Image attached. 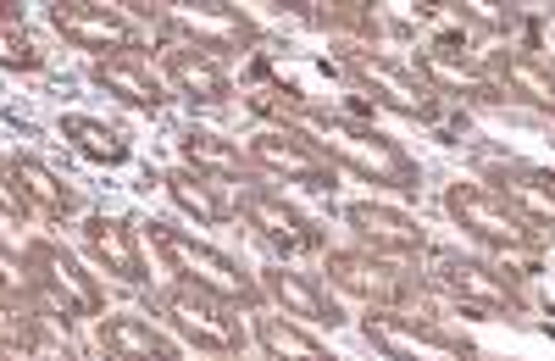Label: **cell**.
I'll list each match as a JSON object with an SVG mask.
<instances>
[{"label":"cell","instance_id":"cell-1","mask_svg":"<svg viewBox=\"0 0 555 361\" xmlns=\"http://www.w3.org/2000/svg\"><path fill=\"white\" fill-rule=\"evenodd\" d=\"M284 123L300 128L339 172H356L361 184H378V190H395V195L423 190V167H416V156L400 140L378 133V128H366L356 117H339V112H284Z\"/></svg>","mask_w":555,"mask_h":361},{"label":"cell","instance_id":"cell-2","mask_svg":"<svg viewBox=\"0 0 555 361\" xmlns=\"http://www.w3.org/2000/svg\"><path fill=\"white\" fill-rule=\"evenodd\" d=\"M145 234H151V245H156V256L167 261V273L172 279H183V284H195V289H206V295H217V300H228V306H250V311H261V279H250L245 267L228 256V250H217V245H206L195 229H172V222H145Z\"/></svg>","mask_w":555,"mask_h":361},{"label":"cell","instance_id":"cell-3","mask_svg":"<svg viewBox=\"0 0 555 361\" xmlns=\"http://www.w3.org/2000/svg\"><path fill=\"white\" fill-rule=\"evenodd\" d=\"M428 289H439L461 311H473V318H528L533 311V300L512 267H500L489 256H467V250H439Z\"/></svg>","mask_w":555,"mask_h":361},{"label":"cell","instance_id":"cell-4","mask_svg":"<svg viewBox=\"0 0 555 361\" xmlns=\"http://www.w3.org/2000/svg\"><path fill=\"white\" fill-rule=\"evenodd\" d=\"M444 211H450V222L473 245H483L489 256L512 261V267L544 256V234L533 229V222H522L512 206H505L494 190H483V184H450L444 190Z\"/></svg>","mask_w":555,"mask_h":361},{"label":"cell","instance_id":"cell-5","mask_svg":"<svg viewBox=\"0 0 555 361\" xmlns=\"http://www.w3.org/2000/svg\"><path fill=\"white\" fill-rule=\"evenodd\" d=\"M339 67L366 101H378L384 112H395L405 123H439L444 117V95L416 73V62H400L389 51H339Z\"/></svg>","mask_w":555,"mask_h":361},{"label":"cell","instance_id":"cell-6","mask_svg":"<svg viewBox=\"0 0 555 361\" xmlns=\"http://www.w3.org/2000/svg\"><path fill=\"white\" fill-rule=\"evenodd\" d=\"M322 273H328V284L350 300H361L366 311H411L416 300L428 295V284L411 273L405 261L395 256H378V250H328L322 256Z\"/></svg>","mask_w":555,"mask_h":361},{"label":"cell","instance_id":"cell-7","mask_svg":"<svg viewBox=\"0 0 555 361\" xmlns=\"http://www.w3.org/2000/svg\"><path fill=\"white\" fill-rule=\"evenodd\" d=\"M156 311L172 323L178 339H190L201 356H245V323H240V306H228L195 284L172 279L156 295Z\"/></svg>","mask_w":555,"mask_h":361},{"label":"cell","instance_id":"cell-8","mask_svg":"<svg viewBox=\"0 0 555 361\" xmlns=\"http://www.w3.org/2000/svg\"><path fill=\"white\" fill-rule=\"evenodd\" d=\"M28 261H34V273H39V311L51 323H78V318H106V289L95 273H83V261L56 245V240H34L28 245Z\"/></svg>","mask_w":555,"mask_h":361},{"label":"cell","instance_id":"cell-9","mask_svg":"<svg viewBox=\"0 0 555 361\" xmlns=\"http://www.w3.org/2000/svg\"><path fill=\"white\" fill-rule=\"evenodd\" d=\"M361 339L384 361H478V350L461 334L439 328L434 318H411V311H366Z\"/></svg>","mask_w":555,"mask_h":361},{"label":"cell","instance_id":"cell-10","mask_svg":"<svg viewBox=\"0 0 555 361\" xmlns=\"http://www.w3.org/2000/svg\"><path fill=\"white\" fill-rule=\"evenodd\" d=\"M240 217L256 229L261 245H272L278 256H317V250H328V234L317 229V222L284 195V190H272V184H245L240 190Z\"/></svg>","mask_w":555,"mask_h":361},{"label":"cell","instance_id":"cell-11","mask_svg":"<svg viewBox=\"0 0 555 361\" xmlns=\"http://www.w3.org/2000/svg\"><path fill=\"white\" fill-rule=\"evenodd\" d=\"M245 151H250L256 172L261 178H278V184H306V190H334L339 184V167L322 156L300 128H289V123L256 128Z\"/></svg>","mask_w":555,"mask_h":361},{"label":"cell","instance_id":"cell-12","mask_svg":"<svg viewBox=\"0 0 555 361\" xmlns=\"http://www.w3.org/2000/svg\"><path fill=\"white\" fill-rule=\"evenodd\" d=\"M0 195H7V217H39V222H67L78 217V190L67 184V178L39 162V156H7V184H0Z\"/></svg>","mask_w":555,"mask_h":361},{"label":"cell","instance_id":"cell-13","mask_svg":"<svg viewBox=\"0 0 555 361\" xmlns=\"http://www.w3.org/2000/svg\"><path fill=\"white\" fill-rule=\"evenodd\" d=\"M478 184L494 190L522 222H533L539 234H555V172L539 162H517V156H483L478 162Z\"/></svg>","mask_w":555,"mask_h":361},{"label":"cell","instance_id":"cell-14","mask_svg":"<svg viewBox=\"0 0 555 361\" xmlns=\"http://www.w3.org/2000/svg\"><path fill=\"white\" fill-rule=\"evenodd\" d=\"M51 28L73 44V51H89V56H122V51H139V17L122 12V7H95V0H62L51 7Z\"/></svg>","mask_w":555,"mask_h":361},{"label":"cell","instance_id":"cell-15","mask_svg":"<svg viewBox=\"0 0 555 361\" xmlns=\"http://www.w3.org/2000/svg\"><path fill=\"white\" fill-rule=\"evenodd\" d=\"M416 73H423L444 101H473V106H505L489 51L467 56V44H434V51L416 56Z\"/></svg>","mask_w":555,"mask_h":361},{"label":"cell","instance_id":"cell-16","mask_svg":"<svg viewBox=\"0 0 555 361\" xmlns=\"http://www.w3.org/2000/svg\"><path fill=\"white\" fill-rule=\"evenodd\" d=\"M162 34H172L178 44H195L206 56H228V51H245L256 44V23L234 7H167L162 12Z\"/></svg>","mask_w":555,"mask_h":361},{"label":"cell","instance_id":"cell-17","mask_svg":"<svg viewBox=\"0 0 555 361\" xmlns=\"http://www.w3.org/2000/svg\"><path fill=\"white\" fill-rule=\"evenodd\" d=\"M261 295H267L272 311H284V318H295V323H322V328L345 323V311H339L334 289L322 284L317 273H300L295 261L261 267Z\"/></svg>","mask_w":555,"mask_h":361},{"label":"cell","instance_id":"cell-18","mask_svg":"<svg viewBox=\"0 0 555 361\" xmlns=\"http://www.w3.org/2000/svg\"><path fill=\"white\" fill-rule=\"evenodd\" d=\"M83 250L95 256L101 273H112L128 289H151V261L145 245H139V229L128 217H83Z\"/></svg>","mask_w":555,"mask_h":361},{"label":"cell","instance_id":"cell-19","mask_svg":"<svg viewBox=\"0 0 555 361\" xmlns=\"http://www.w3.org/2000/svg\"><path fill=\"white\" fill-rule=\"evenodd\" d=\"M345 229L361 240V250H378V256H395V261H411V256L428 250L423 222L395 211V206H378V201H350L345 206Z\"/></svg>","mask_w":555,"mask_h":361},{"label":"cell","instance_id":"cell-20","mask_svg":"<svg viewBox=\"0 0 555 361\" xmlns=\"http://www.w3.org/2000/svg\"><path fill=\"white\" fill-rule=\"evenodd\" d=\"M89 73H95V83L106 89L112 101H122V106H133V112H162V106L172 101V83H167V73L145 56V44H139V51H122V56H101Z\"/></svg>","mask_w":555,"mask_h":361},{"label":"cell","instance_id":"cell-21","mask_svg":"<svg viewBox=\"0 0 555 361\" xmlns=\"http://www.w3.org/2000/svg\"><path fill=\"white\" fill-rule=\"evenodd\" d=\"M95 345L106 361H183L178 339L156 328L145 311H106L95 323Z\"/></svg>","mask_w":555,"mask_h":361},{"label":"cell","instance_id":"cell-22","mask_svg":"<svg viewBox=\"0 0 555 361\" xmlns=\"http://www.w3.org/2000/svg\"><path fill=\"white\" fill-rule=\"evenodd\" d=\"M162 73L172 83V95L183 101H195V106H228L234 101V78H228L222 56H206L195 51V44H167V56H162Z\"/></svg>","mask_w":555,"mask_h":361},{"label":"cell","instance_id":"cell-23","mask_svg":"<svg viewBox=\"0 0 555 361\" xmlns=\"http://www.w3.org/2000/svg\"><path fill=\"white\" fill-rule=\"evenodd\" d=\"M178 156H183V167L190 172H201V178H217V184H256V162H250V151L245 145H234L228 133H211V128H183L178 133Z\"/></svg>","mask_w":555,"mask_h":361},{"label":"cell","instance_id":"cell-24","mask_svg":"<svg viewBox=\"0 0 555 361\" xmlns=\"http://www.w3.org/2000/svg\"><path fill=\"white\" fill-rule=\"evenodd\" d=\"M489 67H494V83L505 106H528L539 117H555V67L528 56V51H489Z\"/></svg>","mask_w":555,"mask_h":361},{"label":"cell","instance_id":"cell-25","mask_svg":"<svg viewBox=\"0 0 555 361\" xmlns=\"http://www.w3.org/2000/svg\"><path fill=\"white\" fill-rule=\"evenodd\" d=\"M162 190H167V201L183 211V217H195L201 229H222V222H234V201H228L222 190L228 184H217V178H201V172H190V167H167L162 172Z\"/></svg>","mask_w":555,"mask_h":361},{"label":"cell","instance_id":"cell-26","mask_svg":"<svg viewBox=\"0 0 555 361\" xmlns=\"http://www.w3.org/2000/svg\"><path fill=\"white\" fill-rule=\"evenodd\" d=\"M250 334H256V345H261L267 361H339L317 334H306V323L284 318V311H256Z\"/></svg>","mask_w":555,"mask_h":361},{"label":"cell","instance_id":"cell-27","mask_svg":"<svg viewBox=\"0 0 555 361\" xmlns=\"http://www.w3.org/2000/svg\"><path fill=\"white\" fill-rule=\"evenodd\" d=\"M56 128H62V140H67L78 156H89L95 167H117V162H128V133H122V128H112V123H101V117L67 112Z\"/></svg>","mask_w":555,"mask_h":361},{"label":"cell","instance_id":"cell-28","mask_svg":"<svg viewBox=\"0 0 555 361\" xmlns=\"http://www.w3.org/2000/svg\"><path fill=\"white\" fill-rule=\"evenodd\" d=\"M300 17L311 28H328L334 39H345V51H378V39H384V17L366 7H306Z\"/></svg>","mask_w":555,"mask_h":361},{"label":"cell","instance_id":"cell-29","mask_svg":"<svg viewBox=\"0 0 555 361\" xmlns=\"http://www.w3.org/2000/svg\"><path fill=\"white\" fill-rule=\"evenodd\" d=\"M0 67L7 73H39L44 67V51L34 44V34L23 28V17L12 7L0 12Z\"/></svg>","mask_w":555,"mask_h":361},{"label":"cell","instance_id":"cell-30","mask_svg":"<svg viewBox=\"0 0 555 361\" xmlns=\"http://www.w3.org/2000/svg\"><path fill=\"white\" fill-rule=\"evenodd\" d=\"M467 23H473V28H483V34H500V39H505V34L517 28V12H500V7H467Z\"/></svg>","mask_w":555,"mask_h":361},{"label":"cell","instance_id":"cell-31","mask_svg":"<svg viewBox=\"0 0 555 361\" xmlns=\"http://www.w3.org/2000/svg\"><path fill=\"white\" fill-rule=\"evenodd\" d=\"M206 361H245V356H206Z\"/></svg>","mask_w":555,"mask_h":361}]
</instances>
